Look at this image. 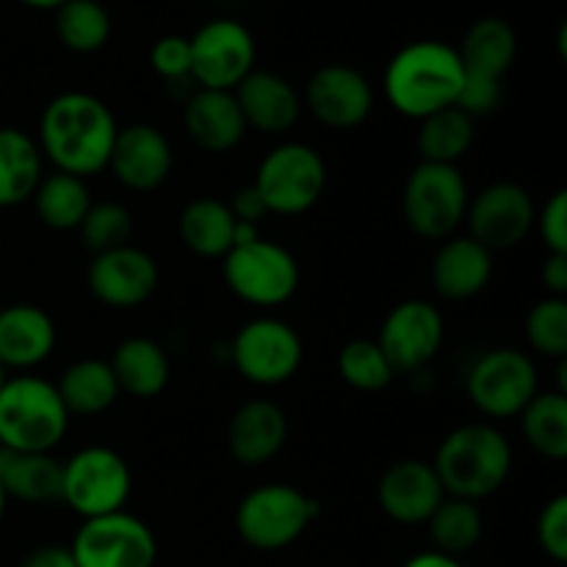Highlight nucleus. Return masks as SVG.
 Segmentation results:
<instances>
[{
	"label": "nucleus",
	"mask_w": 567,
	"mask_h": 567,
	"mask_svg": "<svg viewBox=\"0 0 567 567\" xmlns=\"http://www.w3.org/2000/svg\"><path fill=\"white\" fill-rule=\"evenodd\" d=\"M120 125L100 97L86 92H64L48 103L39 120V153L81 181L109 166Z\"/></svg>",
	"instance_id": "f257e3e1"
},
{
	"label": "nucleus",
	"mask_w": 567,
	"mask_h": 567,
	"mask_svg": "<svg viewBox=\"0 0 567 567\" xmlns=\"http://www.w3.org/2000/svg\"><path fill=\"white\" fill-rule=\"evenodd\" d=\"M463 61L446 42H413L399 50L385 70V97L408 120H426L457 103Z\"/></svg>",
	"instance_id": "f03ea898"
},
{
	"label": "nucleus",
	"mask_w": 567,
	"mask_h": 567,
	"mask_svg": "<svg viewBox=\"0 0 567 567\" xmlns=\"http://www.w3.org/2000/svg\"><path fill=\"white\" fill-rule=\"evenodd\" d=\"M432 468L446 496L480 504L507 482L513 446L493 424H463L443 437Z\"/></svg>",
	"instance_id": "7ed1b4c3"
},
{
	"label": "nucleus",
	"mask_w": 567,
	"mask_h": 567,
	"mask_svg": "<svg viewBox=\"0 0 567 567\" xmlns=\"http://www.w3.org/2000/svg\"><path fill=\"white\" fill-rule=\"evenodd\" d=\"M70 413L53 382L33 374L0 388V446L17 452H53L66 435Z\"/></svg>",
	"instance_id": "20e7f679"
},
{
	"label": "nucleus",
	"mask_w": 567,
	"mask_h": 567,
	"mask_svg": "<svg viewBox=\"0 0 567 567\" xmlns=\"http://www.w3.org/2000/svg\"><path fill=\"white\" fill-rule=\"evenodd\" d=\"M468 199V183L460 166L421 161L404 183L402 214L415 236L446 241L465 221Z\"/></svg>",
	"instance_id": "39448f33"
},
{
	"label": "nucleus",
	"mask_w": 567,
	"mask_h": 567,
	"mask_svg": "<svg viewBox=\"0 0 567 567\" xmlns=\"http://www.w3.org/2000/svg\"><path fill=\"white\" fill-rule=\"evenodd\" d=\"M319 515V504L293 485H260L241 498L236 532L249 548L280 551L297 543Z\"/></svg>",
	"instance_id": "423d86ee"
},
{
	"label": "nucleus",
	"mask_w": 567,
	"mask_h": 567,
	"mask_svg": "<svg viewBox=\"0 0 567 567\" xmlns=\"http://www.w3.org/2000/svg\"><path fill=\"white\" fill-rule=\"evenodd\" d=\"M131 491V465L114 449L89 446L61 463V502L83 520L125 509Z\"/></svg>",
	"instance_id": "0eeeda50"
},
{
	"label": "nucleus",
	"mask_w": 567,
	"mask_h": 567,
	"mask_svg": "<svg viewBox=\"0 0 567 567\" xmlns=\"http://www.w3.org/2000/svg\"><path fill=\"white\" fill-rule=\"evenodd\" d=\"M252 186L269 214L299 216L313 208L324 194L327 164L310 144H277L260 161Z\"/></svg>",
	"instance_id": "6e6552de"
},
{
	"label": "nucleus",
	"mask_w": 567,
	"mask_h": 567,
	"mask_svg": "<svg viewBox=\"0 0 567 567\" xmlns=\"http://www.w3.org/2000/svg\"><path fill=\"white\" fill-rule=\"evenodd\" d=\"M221 275H225L227 288L241 302L255 305V308L286 305L299 288L297 258L280 244L266 241L264 236L236 244L221 258Z\"/></svg>",
	"instance_id": "1a4fd4ad"
},
{
	"label": "nucleus",
	"mask_w": 567,
	"mask_h": 567,
	"mask_svg": "<svg viewBox=\"0 0 567 567\" xmlns=\"http://www.w3.org/2000/svg\"><path fill=\"white\" fill-rule=\"evenodd\" d=\"M465 393L487 419H515L535 399L537 369L520 349H491L468 369Z\"/></svg>",
	"instance_id": "9d476101"
},
{
	"label": "nucleus",
	"mask_w": 567,
	"mask_h": 567,
	"mask_svg": "<svg viewBox=\"0 0 567 567\" xmlns=\"http://www.w3.org/2000/svg\"><path fill=\"white\" fill-rule=\"evenodd\" d=\"M302 338L288 321L258 316L238 330L230 343V360L252 385H282L302 365Z\"/></svg>",
	"instance_id": "9b49d317"
},
{
	"label": "nucleus",
	"mask_w": 567,
	"mask_h": 567,
	"mask_svg": "<svg viewBox=\"0 0 567 567\" xmlns=\"http://www.w3.org/2000/svg\"><path fill=\"white\" fill-rule=\"evenodd\" d=\"M70 551L78 567H153L158 543L142 518L120 509L83 520Z\"/></svg>",
	"instance_id": "f8f14e48"
},
{
	"label": "nucleus",
	"mask_w": 567,
	"mask_h": 567,
	"mask_svg": "<svg viewBox=\"0 0 567 567\" xmlns=\"http://www.w3.org/2000/svg\"><path fill=\"white\" fill-rule=\"evenodd\" d=\"M443 336L446 324L435 305L426 299H404L382 321L377 347L391 363L393 374H415L435 360Z\"/></svg>",
	"instance_id": "ddd939ff"
},
{
	"label": "nucleus",
	"mask_w": 567,
	"mask_h": 567,
	"mask_svg": "<svg viewBox=\"0 0 567 567\" xmlns=\"http://www.w3.org/2000/svg\"><path fill=\"white\" fill-rule=\"evenodd\" d=\"M537 205L532 194L518 183H491L468 199L465 225L468 236L491 252H504L524 241L535 227Z\"/></svg>",
	"instance_id": "4468645a"
},
{
	"label": "nucleus",
	"mask_w": 567,
	"mask_h": 567,
	"mask_svg": "<svg viewBox=\"0 0 567 567\" xmlns=\"http://www.w3.org/2000/svg\"><path fill=\"white\" fill-rule=\"evenodd\" d=\"M192 78L199 89L233 92L255 70L252 33L236 20H210L192 39Z\"/></svg>",
	"instance_id": "2eb2a0df"
},
{
	"label": "nucleus",
	"mask_w": 567,
	"mask_h": 567,
	"mask_svg": "<svg viewBox=\"0 0 567 567\" xmlns=\"http://www.w3.org/2000/svg\"><path fill=\"white\" fill-rule=\"evenodd\" d=\"M158 264L153 255L133 244L94 255L86 271L94 299L116 310H131L147 302L158 288Z\"/></svg>",
	"instance_id": "dca6fc26"
},
{
	"label": "nucleus",
	"mask_w": 567,
	"mask_h": 567,
	"mask_svg": "<svg viewBox=\"0 0 567 567\" xmlns=\"http://www.w3.org/2000/svg\"><path fill=\"white\" fill-rule=\"evenodd\" d=\"M172 164H175V153L164 131L136 122L116 131L105 169H111L116 183L131 192H155L169 181Z\"/></svg>",
	"instance_id": "f3484780"
},
{
	"label": "nucleus",
	"mask_w": 567,
	"mask_h": 567,
	"mask_svg": "<svg viewBox=\"0 0 567 567\" xmlns=\"http://www.w3.org/2000/svg\"><path fill=\"white\" fill-rule=\"evenodd\" d=\"M305 103L321 125L332 131H352L369 120L374 109V92L354 66L327 64L308 81Z\"/></svg>",
	"instance_id": "a211bd4d"
},
{
	"label": "nucleus",
	"mask_w": 567,
	"mask_h": 567,
	"mask_svg": "<svg viewBox=\"0 0 567 567\" xmlns=\"http://www.w3.org/2000/svg\"><path fill=\"white\" fill-rule=\"evenodd\" d=\"M446 498L432 463L424 460H399L377 485V502L391 520L404 526H419L432 518Z\"/></svg>",
	"instance_id": "6ab92c4d"
},
{
	"label": "nucleus",
	"mask_w": 567,
	"mask_h": 567,
	"mask_svg": "<svg viewBox=\"0 0 567 567\" xmlns=\"http://www.w3.org/2000/svg\"><path fill=\"white\" fill-rule=\"evenodd\" d=\"M288 441V419L280 404L252 399L233 413L227 424V449L241 465H266L282 452Z\"/></svg>",
	"instance_id": "aec40b11"
},
{
	"label": "nucleus",
	"mask_w": 567,
	"mask_h": 567,
	"mask_svg": "<svg viewBox=\"0 0 567 567\" xmlns=\"http://www.w3.org/2000/svg\"><path fill=\"white\" fill-rule=\"evenodd\" d=\"M233 94H236L247 127L269 133V136L291 131L302 111L297 89L277 72L252 70L233 89Z\"/></svg>",
	"instance_id": "412c9836"
},
{
	"label": "nucleus",
	"mask_w": 567,
	"mask_h": 567,
	"mask_svg": "<svg viewBox=\"0 0 567 567\" xmlns=\"http://www.w3.org/2000/svg\"><path fill=\"white\" fill-rule=\"evenodd\" d=\"M188 138L205 153H230L247 136V122L233 92L197 89L183 111Z\"/></svg>",
	"instance_id": "4be33fe9"
},
{
	"label": "nucleus",
	"mask_w": 567,
	"mask_h": 567,
	"mask_svg": "<svg viewBox=\"0 0 567 567\" xmlns=\"http://www.w3.org/2000/svg\"><path fill=\"white\" fill-rule=\"evenodd\" d=\"M493 277V252L471 236H452L432 260V286L449 302H463L487 288Z\"/></svg>",
	"instance_id": "5701e85b"
},
{
	"label": "nucleus",
	"mask_w": 567,
	"mask_h": 567,
	"mask_svg": "<svg viewBox=\"0 0 567 567\" xmlns=\"http://www.w3.org/2000/svg\"><path fill=\"white\" fill-rule=\"evenodd\" d=\"M55 347V321L39 305L0 308V363L25 371L44 363Z\"/></svg>",
	"instance_id": "b1692460"
},
{
	"label": "nucleus",
	"mask_w": 567,
	"mask_h": 567,
	"mask_svg": "<svg viewBox=\"0 0 567 567\" xmlns=\"http://www.w3.org/2000/svg\"><path fill=\"white\" fill-rule=\"evenodd\" d=\"M0 487L25 504L61 502V463L53 452H17L0 446Z\"/></svg>",
	"instance_id": "393cba45"
},
{
	"label": "nucleus",
	"mask_w": 567,
	"mask_h": 567,
	"mask_svg": "<svg viewBox=\"0 0 567 567\" xmlns=\"http://www.w3.org/2000/svg\"><path fill=\"white\" fill-rule=\"evenodd\" d=\"M120 393L133 399H153L169 385V358L153 338H125L109 360Z\"/></svg>",
	"instance_id": "a878e982"
},
{
	"label": "nucleus",
	"mask_w": 567,
	"mask_h": 567,
	"mask_svg": "<svg viewBox=\"0 0 567 567\" xmlns=\"http://www.w3.org/2000/svg\"><path fill=\"white\" fill-rule=\"evenodd\" d=\"M37 138L20 127H0V208H14L33 197L44 177Z\"/></svg>",
	"instance_id": "bb28decb"
},
{
	"label": "nucleus",
	"mask_w": 567,
	"mask_h": 567,
	"mask_svg": "<svg viewBox=\"0 0 567 567\" xmlns=\"http://www.w3.org/2000/svg\"><path fill=\"white\" fill-rule=\"evenodd\" d=\"M177 233L186 249L199 258H225L236 244V216L230 205L214 197L194 199L181 210Z\"/></svg>",
	"instance_id": "cd10ccee"
},
{
	"label": "nucleus",
	"mask_w": 567,
	"mask_h": 567,
	"mask_svg": "<svg viewBox=\"0 0 567 567\" xmlns=\"http://www.w3.org/2000/svg\"><path fill=\"white\" fill-rule=\"evenodd\" d=\"M55 391L70 415L105 413L120 396V385H116L109 360L100 358H83L72 363L61 374Z\"/></svg>",
	"instance_id": "c85d7f7f"
},
{
	"label": "nucleus",
	"mask_w": 567,
	"mask_h": 567,
	"mask_svg": "<svg viewBox=\"0 0 567 567\" xmlns=\"http://www.w3.org/2000/svg\"><path fill=\"white\" fill-rule=\"evenodd\" d=\"M457 53L465 72L502 81L513 66L515 53H518V39H515L509 22L498 20V17H485V20L471 25Z\"/></svg>",
	"instance_id": "c756f323"
},
{
	"label": "nucleus",
	"mask_w": 567,
	"mask_h": 567,
	"mask_svg": "<svg viewBox=\"0 0 567 567\" xmlns=\"http://www.w3.org/2000/svg\"><path fill=\"white\" fill-rule=\"evenodd\" d=\"M31 199L42 225L61 233L78 230L83 216H86V210L92 208L86 181H81V177L75 175H66V172L44 175Z\"/></svg>",
	"instance_id": "7c9ffc66"
},
{
	"label": "nucleus",
	"mask_w": 567,
	"mask_h": 567,
	"mask_svg": "<svg viewBox=\"0 0 567 567\" xmlns=\"http://www.w3.org/2000/svg\"><path fill=\"white\" fill-rule=\"evenodd\" d=\"M520 430L526 443L543 457L563 463L567 457V396L559 391L535 393L529 404L520 410Z\"/></svg>",
	"instance_id": "2f4dec72"
},
{
	"label": "nucleus",
	"mask_w": 567,
	"mask_h": 567,
	"mask_svg": "<svg viewBox=\"0 0 567 567\" xmlns=\"http://www.w3.org/2000/svg\"><path fill=\"white\" fill-rule=\"evenodd\" d=\"M426 529H430L437 551L457 559L460 554H468L482 540L485 518H482V509L476 502L446 496L441 507L432 513V518L426 520Z\"/></svg>",
	"instance_id": "473e14b6"
},
{
	"label": "nucleus",
	"mask_w": 567,
	"mask_h": 567,
	"mask_svg": "<svg viewBox=\"0 0 567 567\" xmlns=\"http://www.w3.org/2000/svg\"><path fill=\"white\" fill-rule=\"evenodd\" d=\"M474 144V120L468 114L452 105L437 114L421 120L419 131V153L421 161L430 164H449L457 166V161Z\"/></svg>",
	"instance_id": "72a5a7b5"
},
{
	"label": "nucleus",
	"mask_w": 567,
	"mask_h": 567,
	"mask_svg": "<svg viewBox=\"0 0 567 567\" xmlns=\"http://www.w3.org/2000/svg\"><path fill=\"white\" fill-rule=\"evenodd\" d=\"M55 31L64 48L75 53H94L111 37V17L97 0H66L55 14Z\"/></svg>",
	"instance_id": "f704fd0d"
},
{
	"label": "nucleus",
	"mask_w": 567,
	"mask_h": 567,
	"mask_svg": "<svg viewBox=\"0 0 567 567\" xmlns=\"http://www.w3.org/2000/svg\"><path fill=\"white\" fill-rule=\"evenodd\" d=\"M338 374L349 388L363 393H380L393 382V369L385 360L377 341L358 338V341L343 343L338 352Z\"/></svg>",
	"instance_id": "c9c22d12"
},
{
	"label": "nucleus",
	"mask_w": 567,
	"mask_h": 567,
	"mask_svg": "<svg viewBox=\"0 0 567 567\" xmlns=\"http://www.w3.org/2000/svg\"><path fill=\"white\" fill-rule=\"evenodd\" d=\"M81 238L94 255L125 247L133 236V216L120 203H92L81 221Z\"/></svg>",
	"instance_id": "e433bc0d"
},
{
	"label": "nucleus",
	"mask_w": 567,
	"mask_h": 567,
	"mask_svg": "<svg viewBox=\"0 0 567 567\" xmlns=\"http://www.w3.org/2000/svg\"><path fill=\"white\" fill-rule=\"evenodd\" d=\"M526 338L535 352L551 360H567V302L546 297L526 316Z\"/></svg>",
	"instance_id": "4c0bfd02"
},
{
	"label": "nucleus",
	"mask_w": 567,
	"mask_h": 567,
	"mask_svg": "<svg viewBox=\"0 0 567 567\" xmlns=\"http://www.w3.org/2000/svg\"><path fill=\"white\" fill-rule=\"evenodd\" d=\"M537 543L554 563L567 559V496H554L537 518Z\"/></svg>",
	"instance_id": "58836bf2"
},
{
	"label": "nucleus",
	"mask_w": 567,
	"mask_h": 567,
	"mask_svg": "<svg viewBox=\"0 0 567 567\" xmlns=\"http://www.w3.org/2000/svg\"><path fill=\"white\" fill-rule=\"evenodd\" d=\"M502 103V81L487 75H474V72H465L463 86H460L457 94V109L463 114H468L471 120L476 116H487L491 111L498 109Z\"/></svg>",
	"instance_id": "ea45409f"
},
{
	"label": "nucleus",
	"mask_w": 567,
	"mask_h": 567,
	"mask_svg": "<svg viewBox=\"0 0 567 567\" xmlns=\"http://www.w3.org/2000/svg\"><path fill=\"white\" fill-rule=\"evenodd\" d=\"M153 70L166 81H181V78H192V44L186 37H164L155 42L153 53Z\"/></svg>",
	"instance_id": "a19ab883"
},
{
	"label": "nucleus",
	"mask_w": 567,
	"mask_h": 567,
	"mask_svg": "<svg viewBox=\"0 0 567 567\" xmlns=\"http://www.w3.org/2000/svg\"><path fill=\"white\" fill-rule=\"evenodd\" d=\"M535 227L548 252L567 255V192L551 194V199L537 210Z\"/></svg>",
	"instance_id": "79ce46f5"
},
{
	"label": "nucleus",
	"mask_w": 567,
	"mask_h": 567,
	"mask_svg": "<svg viewBox=\"0 0 567 567\" xmlns=\"http://www.w3.org/2000/svg\"><path fill=\"white\" fill-rule=\"evenodd\" d=\"M227 205H230L236 221H249V225H258L264 216H269V210H266L264 199H260V194L255 192V186H244L241 192L233 194V199Z\"/></svg>",
	"instance_id": "37998d69"
},
{
	"label": "nucleus",
	"mask_w": 567,
	"mask_h": 567,
	"mask_svg": "<svg viewBox=\"0 0 567 567\" xmlns=\"http://www.w3.org/2000/svg\"><path fill=\"white\" fill-rule=\"evenodd\" d=\"M540 280H543V286H546L548 297L565 299V293H567V255L548 252V258L543 260Z\"/></svg>",
	"instance_id": "c03bdc74"
},
{
	"label": "nucleus",
	"mask_w": 567,
	"mask_h": 567,
	"mask_svg": "<svg viewBox=\"0 0 567 567\" xmlns=\"http://www.w3.org/2000/svg\"><path fill=\"white\" fill-rule=\"evenodd\" d=\"M20 567H78L70 546H39L22 559Z\"/></svg>",
	"instance_id": "a18cd8bd"
},
{
	"label": "nucleus",
	"mask_w": 567,
	"mask_h": 567,
	"mask_svg": "<svg viewBox=\"0 0 567 567\" xmlns=\"http://www.w3.org/2000/svg\"><path fill=\"white\" fill-rule=\"evenodd\" d=\"M402 567H463L454 557H446L441 551H424L415 554L413 559H408Z\"/></svg>",
	"instance_id": "49530a36"
},
{
	"label": "nucleus",
	"mask_w": 567,
	"mask_h": 567,
	"mask_svg": "<svg viewBox=\"0 0 567 567\" xmlns=\"http://www.w3.org/2000/svg\"><path fill=\"white\" fill-rule=\"evenodd\" d=\"M20 3L31 6V9H59V6H64L66 0H20Z\"/></svg>",
	"instance_id": "de8ad7c7"
},
{
	"label": "nucleus",
	"mask_w": 567,
	"mask_h": 567,
	"mask_svg": "<svg viewBox=\"0 0 567 567\" xmlns=\"http://www.w3.org/2000/svg\"><path fill=\"white\" fill-rule=\"evenodd\" d=\"M6 504H9V498H6L3 487H0V520H3V513H6Z\"/></svg>",
	"instance_id": "09e8293b"
},
{
	"label": "nucleus",
	"mask_w": 567,
	"mask_h": 567,
	"mask_svg": "<svg viewBox=\"0 0 567 567\" xmlns=\"http://www.w3.org/2000/svg\"><path fill=\"white\" fill-rule=\"evenodd\" d=\"M6 380H9V369H6V365L0 363V388L6 385Z\"/></svg>",
	"instance_id": "8fccbe9b"
}]
</instances>
